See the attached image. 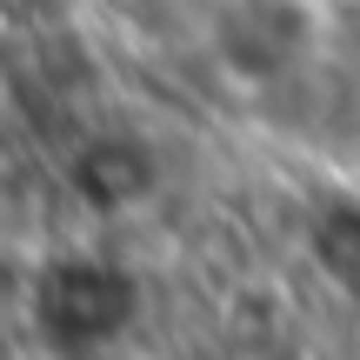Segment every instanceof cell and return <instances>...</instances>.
<instances>
[{
	"label": "cell",
	"instance_id": "cell-1",
	"mask_svg": "<svg viewBox=\"0 0 360 360\" xmlns=\"http://www.w3.org/2000/svg\"><path fill=\"white\" fill-rule=\"evenodd\" d=\"M134 321V281L107 260H47L34 281V327L53 347H101Z\"/></svg>",
	"mask_w": 360,
	"mask_h": 360
},
{
	"label": "cell",
	"instance_id": "cell-2",
	"mask_svg": "<svg viewBox=\"0 0 360 360\" xmlns=\"http://www.w3.org/2000/svg\"><path fill=\"white\" fill-rule=\"evenodd\" d=\"M300 47H307V20L287 0H240L220 13V60L247 80H274Z\"/></svg>",
	"mask_w": 360,
	"mask_h": 360
},
{
	"label": "cell",
	"instance_id": "cell-3",
	"mask_svg": "<svg viewBox=\"0 0 360 360\" xmlns=\"http://www.w3.org/2000/svg\"><path fill=\"white\" fill-rule=\"evenodd\" d=\"M154 154H147L141 141H94V147H80V160H74V187L87 193L94 207H134L141 193H154Z\"/></svg>",
	"mask_w": 360,
	"mask_h": 360
},
{
	"label": "cell",
	"instance_id": "cell-4",
	"mask_svg": "<svg viewBox=\"0 0 360 360\" xmlns=\"http://www.w3.org/2000/svg\"><path fill=\"white\" fill-rule=\"evenodd\" d=\"M314 254H321V267L334 274V281L360 287V207H327L321 227H314Z\"/></svg>",
	"mask_w": 360,
	"mask_h": 360
}]
</instances>
